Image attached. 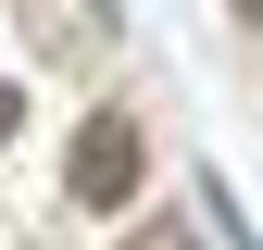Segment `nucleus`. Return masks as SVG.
Instances as JSON below:
<instances>
[{
  "mask_svg": "<svg viewBox=\"0 0 263 250\" xmlns=\"http://www.w3.org/2000/svg\"><path fill=\"white\" fill-rule=\"evenodd\" d=\"M13 125H25V100H13V88H0V150H13Z\"/></svg>",
  "mask_w": 263,
  "mask_h": 250,
  "instance_id": "nucleus-3",
  "label": "nucleus"
},
{
  "mask_svg": "<svg viewBox=\"0 0 263 250\" xmlns=\"http://www.w3.org/2000/svg\"><path fill=\"white\" fill-rule=\"evenodd\" d=\"M88 13H125V0H88Z\"/></svg>",
  "mask_w": 263,
  "mask_h": 250,
  "instance_id": "nucleus-4",
  "label": "nucleus"
},
{
  "mask_svg": "<svg viewBox=\"0 0 263 250\" xmlns=\"http://www.w3.org/2000/svg\"><path fill=\"white\" fill-rule=\"evenodd\" d=\"M125 250H201V238H188L176 213H163V225H138V238H125Z\"/></svg>",
  "mask_w": 263,
  "mask_h": 250,
  "instance_id": "nucleus-2",
  "label": "nucleus"
},
{
  "mask_svg": "<svg viewBox=\"0 0 263 250\" xmlns=\"http://www.w3.org/2000/svg\"><path fill=\"white\" fill-rule=\"evenodd\" d=\"M251 13H263V0H251Z\"/></svg>",
  "mask_w": 263,
  "mask_h": 250,
  "instance_id": "nucleus-5",
  "label": "nucleus"
},
{
  "mask_svg": "<svg viewBox=\"0 0 263 250\" xmlns=\"http://www.w3.org/2000/svg\"><path fill=\"white\" fill-rule=\"evenodd\" d=\"M138 175H151L138 113H125V100H101V113L76 125V150H63V200H76V213H125V200H138Z\"/></svg>",
  "mask_w": 263,
  "mask_h": 250,
  "instance_id": "nucleus-1",
  "label": "nucleus"
}]
</instances>
